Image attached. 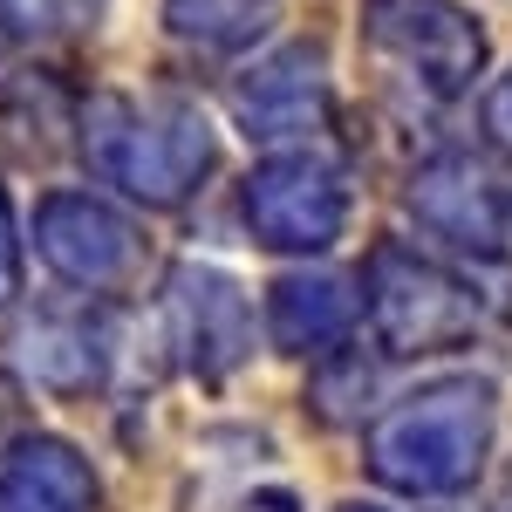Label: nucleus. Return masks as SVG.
I'll return each mask as SVG.
<instances>
[{"label": "nucleus", "instance_id": "f8f14e48", "mask_svg": "<svg viewBox=\"0 0 512 512\" xmlns=\"http://www.w3.org/2000/svg\"><path fill=\"white\" fill-rule=\"evenodd\" d=\"M267 328H274L280 349H294V355L335 349V342L355 328L349 280H335V274H287V280H274V294H267Z\"/></svg>", "mask_w": 512, "mask_h": 512}, {"label": "nucleus", "instance_id": "39448f33", "mask_svg": "<svg viewBox=\"0 0 512 512\" xmlns=\"http://www.w3.org/2000/svg\"><path fill=\"white\" fill-rule=\"evenodd\" d=\"M362 35L376 55H390L403 76H417L431 96H458L485 62V35L451 0H369Z\"/></svg>", "mask_w": 512, "mask_h": 512}, {"label": "nucleus", "instance_id": "7ed1b4c3", "mask_svg": "<svg viewBox=\"0 0 512 512\" xmlns=\"http://www.w3.org/2000/svg\"><path fill=\"white\" fill-rule=\"evenodd\" d=\"M369 321H376V342L390 355H431V349H458L472 335L478 301L444 267L403 253V246H383L369 260Z\"/></svg>", "mask_w": 512, "mask_h": 512}, {"label": "nucleus", "instance_id": "f3484780", "mask_svg": "<svg viewBox=\"0 0 512 512\" xmlns=\"http://www.w3.org/2000/svg\"><path fill=\"white\" fill-rule=\"evenodd\" d=\"M342 512H383V506H342Z\"/></svg>", "mask_w": 512, "mask_h": 512}, {"label": "nucleus", "instance_id": "9b49d317", "mask_svg": "<svg viewBox=\"0 0 512 512\" xmlns=\"http://www.w3.org/2000/svg\"><path fill=\"white\" fill-rule=\"evenodd\" d=\"M0 512H96V472L62 437H21L0 458Z\"/></svg>", "mask_w": 512, "mask_h": 512}, {"label": "nucleus", "instance_id": "ddd939ff", "mask_svg": "<svg viewBox=\"0 0 512 512\" xmlns=\"http://www.w3.org/2000/svg\"><path fill=\"white\" fill-rule=\"evenodd\" d=\"M274 14H280V0H164L171 35L192 41V48H212V55L253 48L274 28Z\"/></svg>", "mask_w": 512, "mask_h": 512}, {"label": "nucleus", "instance_id": "4468645a", "mask_svg": "<svg viewBox=\"0 0 512 512\" xmlns=\"http://www.w3.org/2000/svg\"><path fill=\"white\" fill-rule=\"evenodd\" d=\"M103 14V0H0V35L7 41H62L82 35Z\"/></svg>", "mask_w": 512, "mask_h": 512}, {"label": "nucleus", "instance_id": "6e6552de", "mask_svg": "<svg viewBox=\"0 0 512 512\" xmlns=\"http://www.w3.org/2000/svg\"><path fill=\"white\" fill-rule=\"evenodd\" d=\"M410 212L431 226V233L478 246V253H499L512 239V185L499 171H485L478 158H437L410 178Z\"/></svg>", "mask_w": 512, "mask_h": 512}, {"label": "nucleus", "instance_id": "2eb2a0df", "mask_svg": "<svg viewBox=\"0 0 512 512\" xmlns=\"http://www.w3.org/2000/svg\"><path fill=\"white\" fill-rule=\"evenodd\" d=\"M21 294V239H14V212H7V192H0V308Z\"/></svg>", "mask_w": 512, "mask_h": 512}, {"label": "nucleus", "instance_id": "f257e3e1", "mask_svg": "<svg viewBox=\"0 0 512 512\" xmlns=\"http://www.w3.org/2000/svg\"><path fill=\"white\" fill-rule=\"evenodd\" d=\"M492 424H499V403L485 383H472V376L431 383L369 424V472L390 492L444 499L478 478L485 451H492Z\"/></svg>", "mask_w": 512, "mask_h": 512}, {"label": "nucleus", "instance_id": "1a4fd4ad", "mask_svg": "<svg viewBox=\"0 0 512 512\" xmlns=\"http://www.w3.org/2000/svg\"><path fill=\"white\" fill-rule=\"evenodd\" d=\"M14 362L21 376L41 383L55 396H76L89 383H103L110 369V315L82 301H55V308H35V315L14 328Z\"/></svg>", "mask_w": 512, "mask_h": 512}, {"label": "nucleus", "instance_id": "f03ea898", "mask_svg": "<svg viewBox=\"0 0 512 512\" xmlns=\"http://www.w3.org/2000/svg\"><path fill=\"white\" fill-rule=\"evenodd\" d=\"M82 151L89 164L123 185L144 205H178L212 171V123L192 103H130V96H96L82 117Z\"/></svg>", "mask_w": 512, "mask_h": 512}, {"label": "nucleus", "instance_id": "423d86ee", "mask_svg": "<svg viewBox=\"0 0 512 512\" xmlns=\"http://www.w3.org/2000/svg\"><path fill=\"white\" fill-rule=\"evenodd\" d=\"M35 253L69 280V287H82V294H117L123 280L137 274V260H144L137 226H130L123 212H110L103 198H89V192L41 198Z\"/></svg>", "mask_w": 512, "mask_h": 512}, {"label": "nucleus", "instance_id": "dca6fc26", "mask_svg": "<svg viewBox=\"0 0 512 512\" xmlns=\"http://www.w3.org/2000/svg\"><path fill=\"white\" fill-rule=\"evenodd\" d=\"M485 130H492V144L512 151V76L492 82V96H485Z\"/></svg>", "mask_w": 512, "mask_h": 512}, {"label": "nucleus", "instance_id": "20e7f679", "mask_svg": "<svg viewBox=\"0 0 512 512\" xmlns=\"http://www.w3.org/2000/svg\"><path fill=\"white\" fill-rule=\"evenodd\" d=\"M246 226L274 253H328L349 226V185L321 151H280L246 178Z\"/></svg>", "mask_w": 512, "mask_h": 512}, {"label": "nucleus", "instance_id": "0eeeda50", "mask_svg": "<svg viewBox=\"0 0 512 512\" xmlns=\"http://www.w3.org/2000/svg\"><path fill=\"white\" fill-rule=\"evenodd\" d=\"M164 321H171V342L185 355V369L205 383L233 376L253 355V308H246L239 280L219 267H178L171 294H164Z\"/></svg>", "mask_w": 512, "mask_h": 512}, {"label": "nucleus", "instance_id": "a211bd4d", "mask_svg": "<svg viewBox=\"0 0 512 512\" xmlns=\"http://www.w3.org/2000/svg\"><path fill=\"white\" fill-rule=\"evenodd\" d=\"M506 512H512V506H506Z\"/></svg>", "mask_w": 512, "mask_h": 512}, {"label": "nucleus", "instance_id": "9d476101", "mask_svg": "<svg viewBox=\"0 0 512 512\" xmlns=\"http://www.w3.org/2000/svg\"><path fill=\"white\" fill-rule=\"evenodd\" d=\"M233 117L246 137H301L328 117V69L321 48H280L233 82Z\"/></svg>", "mask_w": 512, "mask_h": 512}]
</instances>
